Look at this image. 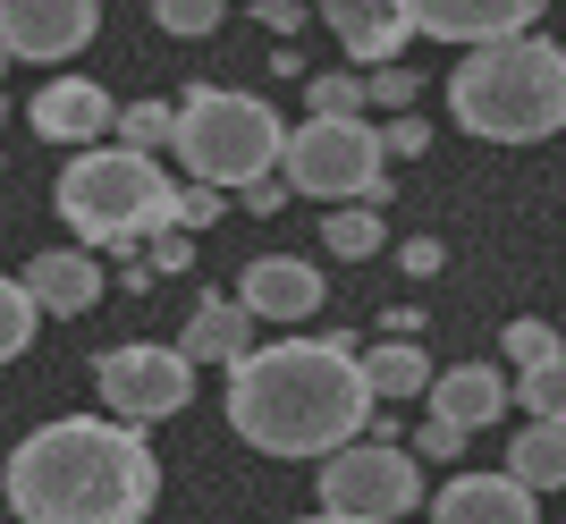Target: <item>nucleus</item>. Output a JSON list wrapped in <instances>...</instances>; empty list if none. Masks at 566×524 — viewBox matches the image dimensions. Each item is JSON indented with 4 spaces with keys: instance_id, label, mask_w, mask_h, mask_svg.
Here are the masks:
<instances>
[{
    "instance_id": "nucleus-1",
    "label": "nucleus",
    "mask_w": 566,
    "mask_h": 524,
    "mask_svg": "<svg viewBox=\"0 0 566 524\" xmlns=\"http://www.w3.org/2000/svg\"><path fill=\"white\" fill-rule=\"evenodd\" d=\"M373 406L347 338H271L229 364V431L262 457H338L373 431Z\"/></svg>"
},
{
    "instance_id": "nucleus-2",
    "label": "nucleus",
    "mask_w": 566,
    "mask_h": 524,
    "mask_svg": "<svg viewBox=\"0 0 566 524\" xmlns=\"http://www.w3.org/2000/svg\"><path fill=\"white\" fill-rule=\"evenodd\" d=\"M0 491L25 524H144L161 500L153 440L118 415H60L0 457Z\"/></svg>"
},
{
    "instance_id": "nucleus-3",
    "label": "nucleus",
    "mask_w": 566,
    "mask_h": 524,
    "mask_svg": "<svg viewBox=\"0 0 566 524\" xmlns=\"http://www.w3.org/2000/svg\"><path fill=\"white\" fill-rule=\"evenodd\" d=\"M449 119L482 144L566 136V51L549 34H516V43L465 51V69L449 76Z\"/></svg>"
},
{
    "instance_id": "nucleus-4",
    "label": "nucleus",
    "mask_w": 566,
    "mask_h": 524,
    "mask_svg": "<svg viewBox=\"0 0 566 524\" xmlns=\"http://www.w3.org/2000/svg\"><path fill=\"white\" fill-rule=\"evenodd\" d=\"M60 220H69V238L102 245V254H127L136 238H161L178 229V187H169V169L153 153H127V144H94V153H76L60 169Z\"/></svg>"
},
{
    "instance_id": "nucleus-5",
    "label": "nucleus",
    "mask_w": 566,
    "mask_h": 524,
    "mask_svg": "<svg viewBox=\"0 0 566 524\" xmlns=\"http://www.w3.org/2000/svg\"><path fill=\"white\" fill-rule=\"evenodd\" d=\"M178 169H187L195 187L212 195H245L262 178H280V153H287V127L271 102L237 94V85H187L178 94V136H169Z\"/></svg>"
},
{
    "instance_id": "nucleus-6",
    "label": "nucleus",
    "mask_w": 566,
    "mask_h": 524,
    "mask_svg": "<svg viewBox=\"0 0 566 524\" xmlns=\"http://www.w3.org/2000/svg\"><path fill=\"white\" fill-rule=\"evenodd\" d=\"M287 195H313V203H373L389 195V144H380L373 119H305L287 127L280 153Z\"/></svg>"
},
{
    "instance_id": "nucleus-7",
    "label": "nucleus",
    "mask_w": 566,
    "mask_h": 524,
    "mask_svg": "<svg viewBox=\"0 0 566 524\" xmlns=\"http://www.w3.org/2000/svg\"><path fill=\"white\" fill-rule=\"evenodd\" d=\"M406 507H423V457L398 440H355V449L322 457V516L355 524H398Z\"/></svg>"
},
{
    "instance_id": "nucleus-8",
    "label": "nucleus",
    "mask_w": 566,
    "mask_h": 524,
    "mask_svg": "<svg viewBox=\"0 0 566 524\" xmlns=\"http://www.w3.org/2000/svg\"><path fill=\"white\" fill-rule=\"evenodd\" d=\"M94 389L102 406H111L118 423H161V415H178V406L195 398V364L178 356V347H144V338H127V347H111V356H94Z\"/></svg>"
},
{
    "instance_id": "nucleus-9",
    "label": "nucleus",
    "mask_w": 566,
    "mask_h": 524,
    "mask_svg": "<svg viewBox=\"0 0 566 524\" xmlns=\"http://www.w3.org/2000/svg\"><path fill=\"white\" fill-rule=\"evenodd\" d=\"M102 25V0H0V51L9 60H76Z\"/></svg>"
},
{
    "instance_id": "nucleus-10",
    "label": "nucleus",
    "mask_w": 566,
    "mask_h": 524,
    "mask_svg": "<svg viewBox=\"0 0 566 524\" xmlns=\"http://www.w3.org/2000/svg\"><path fill=\"white\" fill-rule=\"evenodd\" d=\"M549 0H398V18L415 25V34H440V43H516V34H533V18H542Z\"/></svg>"
},
{
    "instance_id": "nucleus-11",
    "label": "nucleus",
    "mask_w": 566,
    "mask_h": 524,
    "mask_svg": "<svg viewBox=\"0 0 566 524\" xmlns=\"http://www.w3.org/2000/svg\"><path fill=\"white\" fill-rule=\"evenodd\" d=\"M237 305L254 322H305V313L331 305V287H322V271L305 254H254L245 280H237Z\"/></svg>"
},
{
    "instance_id": "nucleus-12",
    "label": "nucleus",
    "mask_w": 566,
    "mask_h": 524,
    "mask_svg": "<svg viewBox=\"0 0 566 524\" xmlns=\"http://www.w3.org/2000/svg\"><path fill=\"white\" fill-rule=\"evenodd\" d=\"M322 25L338 34V51H347L355 69H398V51L415 43V25L398 18V0H322Z\"/></svg>"
},
{
    "instance_id": "nucleus-13",
    "label": "nucleus",
    "mask_w": 566,
    "mask_h": 524,
    "mask_svg": "<svg viewBox=\"0 0 566 524\" xmlns=\"http://www.w3.org/2000/svg\"><path fill=\"white\" fill-rule=\"evenodd\" d=\"M431 524H542V507H533V491L499 465V474H457V482H440Z\"/></svg>"
},
{
    "instance_id": "nucleus-14",
    "label": "nucleus",
    "mask_w": 566,
    "mask_h": 524,
    "mask_svg": "<svg viewBox=\"0 0 566 524\" xmlns=\"http://www.w3.org/2000/svg\"><path fill=\"white\" fill-rule=\"evenodd\" d=\"M25 111H34V136H51V144H85V153H94V144L118 127V102L102 94V85H85V76H60V85H43Z\"/></svg>"
},
{
    "instance_id": "nucleus-15",
    "label": "nucleus",
    "mask_w": 566,
    "mask_h": 524,
    "mask_svg": "<svg viewBox=\"0 0 566 524\" xmlns=\"http://www.w3.org/2000/svg\"><path fill=\"white\" fill-rule=\"evenodd\" d=\"M499 415H507V373L499 364H449V373H431V423L482 431Z\"/></svg>"
},
{
    "instance_id": "nucleus-16",
    "label": "nucleus",
    "mask_w": 566,
    "mask_h": 524,
    "mask_svg": "<svg viewBox=\"0 0 566 524\" xmlns=\"http://www.w3.org/2000/svg\"><path fill=\"white\" fill-rule=\"evenodd\" d=\"M25 280V296L43 313H85V305H102V262L85 254V245H51V254H34L18 271Z\"/></svg>"
},
{
    "instance_id": "nucleus-17",
    "label": "nucleus",
    "mask_w": 566,
    "mask_h": 524,
    "mask_svg": "<svg viewBox=\"0 0 566 524\" xmlns=\"http://www.w3.org/2000/svg\"><path fill=\"white\" fill-rule=\"evenodd\" d=\"M178 356L187 364H245L254 356V313L237 305V296H203L187 338H178Z\"/></svg>"
},
{
    "instance_id": "nucleus-18",
    "label": "nucleus",
    "mask_w": 566,
    "mask_h": 524,
    "mask_svg": "<svg viewBox=\"0 0 566 524\" xmlns=\"http://www.w3.org/2000/svg\"><path fill=\"white\" fill-rule=\"evenodd\" d=\"M431 373H440V364H431L415 338H380L373 356H364V381H373V398H431Z\"/></svg>"
},
{
    "instance_id": "nucleus-19",
    "label": "nucleus",
    "mask_w": 566,
    "mask_h": 524,
    "mask_svg": "<svg viewBox=\"0 0 566 524\" xmlns=\"http://www.w3.org/2000/svg\"><path fill=\"white\" fill-rule=\"evenodd\" d=\"M507 474H516L524 491H558L566 482V423H524L516 440H507Z\"/></svg>"
},
{
    "instance_id": "nucleus-20",
    "label": "nucleus",
    "mask_w": 566,
    "mask_h": 524,
    "mask_svg": "<svg viewBox=\"0 0 566 524\" xmlns=\"http://www.w3.org/2000/svg\"><path fill=\"white\" fill-rule=\"evenodd\" d=\"M380 238H389V229H380L373 203H338V212L322 220V245H331L338 262H373V254H380Z\"/></svg>"
},
{
    "instance_id": "nucleus-21",
    "label": "nucleus",
    "mask_w": 566,
    "mask_h": 524,
    "mask_svg": "<svg viewBox=\"0 0 566 524\" xmlns=\"http://www.w3.org/2000/svg\"><path fill=\"white\" fill-rule=\"evenodd\" d=\"M178 136V102H118V144L127 153H161Z\"/></svg>"
},
{
    "instance_id": "nucleus-22",
    "label": "nucleus",
    "mask_w": 566,
    "mask_h": 524,
    "mask_svg": "<svg viewBox=\"0 0 566 524\" xmlns=\"http://www.w3.org/2000/svg\"><path fill=\"white\" fill-rule=\"evenodd\" d=\"M305 102H313V119H364L373 85H364L355 69H331V76H305Z\"/></svg>"
},
{
    "instance_id": "nucleus-23",
    "label": "nucleus",
    "mask_w": 566,
    "mask_h": 524,
    "mask_svg": "<svg viewBox=\"0 0 566 524\" xmlns=\"http://www.w3.org/2000/svg\"><path fill=\"white\" fill-rule=\"evenodd\" d=\"M516 406L524 423H566V356L542 364V373H516Z\"/></svg>"
},
{
    "instance_id": "nucleus-24",
    "label": "nucleus",
    "mask_w": 566,
    "mask_h": 524,
    "mask_svg": "<svg viewBox=\"0 0 566 524\" xmlns=\"http://www.w3.org/2000/svg\"><path fill=\"white\" fill-rule=\"evenodd\" d=\"M34 296H25V280H0V364L25 356V338H34Z\"/></svg>"
},
{
    "instance_id": "nucleus-25",
    "label": "nucleus",
    "mask_w": 566,
    "mask_h": 524,
    "mask_svg": "<svg viewBox=\"0 0 566 524\" xmlns=\"http://www.w3.org/2000/svg\"><path fill=\"white\" fill-rule=\"evenodd\" d=\"M153 25L195 43V34H220V0H153Z\"/></svg>"
},
{
    "instance_id": "nucleus-26",
    "label": "nucleus",
    "mask_w": 566,
    "mask_h": 524,
    "mask_svg": "<svg viewBox=\"0 0 566 524\" xmlns=\"http://www.w3.org/2000/svg\"><path fill=\"white\" fill-rule=\"evenodd\" d=\"M566 347H558V331L549 322H507V364L516 373H542V364H558Z\"/></svg>"
},
{
    "instance_id": "nucleus-27",
    "label": "nucleus",
    "mask_w": 566,
    "mask_h": 524,
    "mask_svg": "<svg viewBox=\"0 0 566 524\" xmlns=\"http://www.w3.org/2000/svg\"><path fill=\"white\" fill-rule=\"evenodd\" d=\"M364 85H373V111H398V119H406V102L423 94V85H415V69H373Z\"/></svg>"
},
{
    "instance_id": "nucleus-28",
    "label": "nucleus",
    "mask_w": 566,
    "mask_h": 524,
    "mask_svg": "<svg viewBox=\"0 0 566 524\" xmlns=\"http://www.w3.org/2000/svg\"><path fill=\"white\" fill-rule=\"evenodd\" d=\"M380 144H389V161H415V153L431 144V127L415 119V111H406V119H389V127H380Z\"/></svg>"
},
{
    "instance_id": "nucleus-29",
    "label": "nucleus",
    "mask_w": 566,
    "mask_h": 524,
    "mask_svg": "<svg viewBox=\"0 0 566 524\" xmlns=\"http://www.w3.org/2000/svg\"><path fill=\"white\" fill-rule=\"evenodd\" d=\"M187 262H195V238H187V229H161L153 254H144V271H187Z\"/></svg>"
},
{
    "instance_id": "nucleus-30",
    "label": "nucleus",
    "mask_w": 566,
    "mask_h": 524,
    "mask_svg": "<svg viewBox=\"0 0 566 524\" xmlns=\"http://www.w3.org/2000/svg\"><path fill=\"white\" fill-rule=\"evenodd\" d=\"M220 220V195L212 187H178V229H212Z\"/></svg>"
},
{
    "instance_id": "nucleus-31",
    "label": "nucleus",
    "mask_w": 566,
    "mask_h": 524,
    "mask_svg": "<svg viewBox=\"0 0 566 524\" xmlns=\"http://www.w3.org/2000/svg\"><path fill=\"white\" fill-rule=\"evenodd\" d=\"M465 449V431H449V423H423L415 431V457H457Z\"/></svg>"
},
{
    "instance_id": "nucleus-32",
    "label": "nucleus",
    "mask_w": 566,
    "mask_h": 524,
    "mask_svg": "<svg viewBox=\"0 0 566 524\" xmlns=\"http://www.w3.org/2000/svg\"><path fill=\"white\" fill-rule=\"evenodd\" d=\"M254 18L271 25V34H296V25H305V9H296V0H254Z\"/></svg>"
},
{
    "instance_id": "nucleus-33",
    "label": "nucleus",
    "mask_w": 566,
    "mask_h": 524,
    "mask_svg": "<svg viewBox=\"0 0 566 524\" xmlns=\"http://www.w3.org/2000/svg\"><path fill=\"white\" fill-rule=\"evenodd\" d=\"M406 271H415V280H431V271H440V238H415V245H406Z\"/></svg>"
},
{
    "instance_id": "nucleus-34",
    "label": "nucleus",
    "mask_w": 566,
    "mask_h": 524,
    "mask_svg": "<svg viewBox=\"0 0 566 524\" xmlns=\"http://www.w3.org/2000/svg\"><path fill=\"white\" fill-rule=\"evenodd\" d=\"M245 203H254V212H280V203H287V178H262V187H245Z\"/></svg>"
},
{
    "instance_id": "nucleus-35",
    "label": "nucleus",
    "mask_w": 566,
    "mask_h": 524,
    "mask_svg": "<svg viewBox=\"0 0 566 524\" xmlns=\"http://www.w3.org/2000/svg\"><path fill=\"white\" fill-rule=\"evenodd\" d=\"M296 524H355V516H296Z\"/></svg>"
},
{
    "instance_id": "nucleus-36",
    "label": "nucleus",
    "mask_w": 566,
    "mask_h": 524,
    "mask_svg": "<svg viewBox=\"0 0 566 524\" xmlns=\"http://www.w3.org/2000/svg\"><path fill=\"white\" fill-rule=\"evenodd\" d=\"M0 119H9V102H0Z\"/></svg>"
},
{
    "instance_id": "nucleus-37",
    "label": "nucleus",
    "mask_w": 566,
    "mask_h": 524,
    "mask_svg": "<svg viewBox=\"0 0 566 524\" xmlns=\"http://www.w3.org/2000/svg\"><path fill=\"white\" fill-rule=\"evenodd\" d=\"M0 69H9V51H0Z\"/></svg>"
}]
</instances>
